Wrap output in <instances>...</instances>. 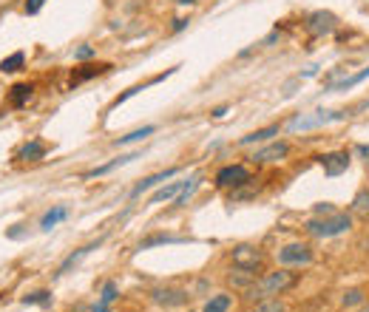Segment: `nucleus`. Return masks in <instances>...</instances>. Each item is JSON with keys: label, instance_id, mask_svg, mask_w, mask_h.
<instances>
[{"label": "nucleus", "instance_id": "f3484780", "mask_svg": "<svg viewBox=\"0 0 369 312\" xmlns=\"http://www.w3.org/2000/svg\"><path fill=\"white\" fill-rule=\"evenodd\" d=\"M100 245H103V242H97V245H89V247H83V250H77V253H71V256H68V259H65V261H63V267H60V270H57V275H65V273H68V270H71V267H74V264H77V261H80V259H86V256H89V253H91V250H97V247H100Z\"/></svg>", "mask_w": 369, "mask_h": 312}, {"label": "nucleus", "instance_id": "39448f33", "mask_svg": "<svg viewBox=\"0 0 369 312\" xmlns=\"http://www.w3.org/2000/svg\"><path fill=\"white\" fill-rule=\"evenodd\" d=\"M261 261H264V256H261L259 247L242 245V247L233 250V267H242V270H253V273H256V270L261 267Z\"/></svg>", "mask_w": 369, "mask_h": 312}, {"label": "nucleus", "instance_id": "9b49d317", "mask_svg": "<svg viewBox=\"0 0 369 312\" xmlns=\"http://www.w3.org/2000/svg\"><path fill=\"white\" fill-rule=\"evenodd\" d=\"M179 174V168H168V171H162V174H154V176H148V179H142L134 190H131V196L136 199V196H142L145 190H151L154 185H160V182H165V179H171V176H176Z\"/></svg>", "mask_w": 369, "mask_h": 312}, {"label": "nucleus", "instance_id": "dca6fc26", "mask_svg": "<svg viewBox=\"0 0 369 312\" xmlns=\"http://www.w3.org/2000/svg\"><path fill=\"white\" fill-rule=\"evenodd\" d=\"M18 156H20V160H32V162H34V160H43V156H46V145H43L40 139H34V142L23 145Z\"/></svg>", "mask_w": 369, "mask_h": 312}, {"label": "nucleus", "instance_id": "f704fd0d", "mask_svg": "<svg viewBox=\"0 0 369 312\" xmlns=\"http://www.w3.org/2000/svg\"><path fill=\"white\" fill-rule=\"evenodd\" d=\"M225 111H228L225 105H219V108H213V117H225Z\"/></svg>", "mask_w": 369, "mask_h": 312}, {"label": "nucleus", "instance_id": "72a5a7b5", "mask_svg": "<svg viewBox=\"0 0 369 312\" xmlns=\"http://www.w3.org/2000/svg\"><path fill=\"white\" fill-rule=\"evenodd\" d=\"M358 153L363 156V162L369 165V145H361V148H358Z\"/></svg>", "mask_w": 369, "mask_h": 312}, {"label": "nucleus", "instance_id": "9d476101", "mask_svg": "<svg viewBox=\"0 0 369 312\" xmlns=\"http://www.w3.org/2000/svg\"><path fill=\"white\" fill-rule=\"evenodd\" d=\"M287 153H290L287 142H273V145H267V148L253 153V162H278V160H284Z\"/></svg>", "mask_w": 369, "mask_h": 312}, {"label": "nucleus", "instance_id": "4468645a", "mask_svg": "<svg viewBox=\"0 0 369 312\" xmlns=\"http://www.w3.org/2000/svg\"><path fill=\"white\" fill-rule=\"evenodd\" d=\"M349 210H352V216H358V219H369V188H363V190L355 193Z\"/></svg>", "mask_w": 369, "mask_h": 312}, {"label": "nucleus", "instance_id": "cd10ccee", "mask_svg": "<svg viewBox=\"0 0 369 312\" xmlns=\"http://www.w3.org/2000/svg\"><path fill=\"white\" fill-rule=\"evenodd\" d=\"M369 77V68H363L361 74H355V77H349V80H341V83H335L332 89H352V86H358V83H363Z\"/></svg>", "mask_w": 369, "mask_h": 312}, {"label": "nucleus", "instance_id": "2eb2a0df", "mask_svg": "<svg viewBox=\"0 0 369 312\" xmlns=\"http://www.w3.org/2000/svg\"><path fill=\"white\" fill-rule=\"evenodd\" d=\"M131 160H139V153H128V156H119V160H114V162H108V165H103V168H94V171H89V174H86V179H94V176L111 174L114 168H119V165H128Z\"/></svg>", "mask_w": 369, "mask_h": 312}, {"label": "nucleus", "instance_id": "4be33fe9", "mask_svg": "<svg viewBox=\"0 0 369 312\" xmlns=\"http://www.w3.org/2000/svg\"><path fill=\"white\" fill-rule=\"evenodd\" d=\"M65 216H68V210H65V207H54V210H48V213L43 216L40 227H43V230H51V227H54V224H60Z\"/></svg>", "mask_w": 369, "mask_h": 312}, {"label": "nucleus", "instance_id": "412c9836", "mask_svg": "<svg viewBox=\"0 0 369 312\" xmlns=\"http://www.w3.org/2000/svg\"><path fill=\"white\" fill-rule=\"evenodd\" d=\"M276 134H278V125H270V128H261V131H253V134L242 136V145H250V142H264V139H270V136H276Z\"/></svg>", "mask_w": 369, "mask_h": 312}, {"label": "nucleus", "instance_id": "f8f14e48", "mask_svg": "<svg viewBox=\"0 0 369 312\" xmlns=\"http://www.w3.org/2000/svg\"><path fill=\"white\" fill-rule=\"evenodd\" d=\"M111 65H83V68H77L71 74V86H77V83H83V80H91V77H97V74H103V71H108Z\"/></svg>", "mask_w": 369, "mask_h": 312}, {"label": "nucleus", "instance_id": "aec40b11", "mask_svg": "<svg viewBox=\"0 0 369 312\" xmlns=\"http://www.w3.org/2000/svg\"><path fill=\"white\" fill-rule=\"evenodd\" d=\"M231 309V295H213L202 312H228Z\"/></svg>", "mask_w": 369, "mask_h": 312}, {"label": "nucleus", "instance_id": "7c9ffc66", "mask_svg": "<svg viewBox=\"0 0 369 312\" xmlns=\"http://www.w3.org/2000/svg\"><path fill=\"white\" fill-rule=\"evenodd\" d=\"M40 6H43V0H26V12H29V15H37Z\"/></svg>", "mask_w": 369, "mask_h": 312}, {"label": "nucleus", "instance_id": "6e6552de", "mask_svg": "<svg viewBox=\"0 0 369 312\" xmlns=\"http://www.w3.org/2000/svg\"><path fill=\"white\" fill-rule=\"evenodd\" d=\"M321 165H324V174H327V176H341V174L349 168V153H347V150L327 153V156H321Z\"/></svg>", "mask_w": 369, "mask_h": 312}, {"label": "nucleus", "instance_id": "bb28decb", "mask_svg": "<svg viewBox=\"0 0 369 312\" xmlns=\"http://www.w3.org/2000/svg\"><path fill=\"white\" fill-rule=\"evenodd\" d=\"M199 182H202V179L196 176V179H190V185H185V190H182V193L176 196V207H182V204H188V199L193 196V190L199 188Z\"/></svg>", "mask_w": 369, "mask_h": 312}, {"label": "nucleus", "instance_id": "5701e85b", "mask_svg": "<svg viewBox=\"0 0 369 312\" xmlns=\"http://www.w3.org/2000/svg\"><path fill=\"white\" fill-rule=\"evenodd\" d=\"M23 63H26V57H23V51H15L12 57H6L4 63H0V71H4V74H12V71H20V68H23Z\"/></svg>", "mask_w": 369, "mask_h": 312}, {"label": "nucleus", "instance_id": "a211bd4d", "mask_svg": "<svg viewBox=\"0 0 369 312\" xmlns=\"http://www.w3.org/2000/svg\"><path fill=\"white\" fill-rule=\"evenodd\" d=\"M185 185H188V182H174V185H168V188L157 190V193L151 196V204H160V202H165V199H174V196H179V193L185 190Z\"/></svg>", "mask_w": 369, "mask_h": 312}, {"label": "nucleus", "instance_id": "423d86ee", "mask_svg": "<svg viewBox=\"0 0 369 312\" xmlns=\"http://www.w3.org/2000/svg\"><path fill=\"white\" fill-rule=\"evenodd\" d=\"M344 111H316V117H295L290 122V131H307V128H316V125H327L332 119H341Z\"/></svg>", "mask_w": 369, "mask_h": 312}, {"label": "nucleus", "instance_id": "0eeeda50", "mask_svg": "<svg viewBox=\"0 0 369 312\" xmlns=\"http://www.w3.org/2000/svg\"><path fill=\"white\" fill-rule=\"evenodd\" d=\"M335 15L332 12H313L310 18H307V32L313 34V37H324V34H330L332 29H335Z\"/></svg>", "mask_w": 369, "mask_h": 312}, {"label": "nucleus", "instance_id": "ddd939ff", "mask_svg": "<svg viewBox=\"0 0 369 312\" xmlns=\"http://www.w3.org/2000/svg\"><path fill=\"white\" fill-rule=\"evenodd\" d=\"M32 91H34V89H32L29 83H18V86L9 91V103H12L15 108H23V105L32 100Z\"/></svg>", "mask_w": 369, "mask_h": 312}, {"label": "nucleus", "instance_id": "20e7f679", "mask_svg": "<svg viewBox=\"0 0 369 312\" xmlns=\"http://www.w3.org/2000/svg\"><path fill=\"white\" fill-rule=\"evenodd\" d=\"M245 182H250V171L245 165H228L216 174V185L219 188H242Z\"/></svg>", "mask_w": 369, "mask_h": 312}, {"label": "nucleus", "instance_id": "f03ea898", "mask_svg": "<svg viewBox=\"0 0 369 312\" xmlns=\"http://www.w3.org/2000/svg\"><path fill=\"white\" fill-rule=\"evenodd\" d=\"M304 227L316 239H332V236H338V233H347L352 227V219L347 213H330L324 219H310Z\"/></svg>", "mask_w": 369, "mask_h": 312}, {"label": "nucleus", "instance_id": "1a4fd4ad", "mask_svg": "<svg viewBox=\"0 0 369 312\" xmlns=\"http://www.w3.org/2000/svg\"><path fill=\"white\" fill-rule=\"evenodd\" d=\"M151 298L157 304H162V306H182V304H188V292L185 290H174V287H160V290L151 292Z\"/></svg>", "mask_w": 369, "mask_h": 312}, {"label": "nucleus", "instance_id": "a878e982", "mask_svg": "<svg viewBox=\"0 0 369 312\" xmlns=\"http://www.w3.org/2000/svg\"><path fill=\"white\" fill-rule=\"evenodd\" d=\"M174 242H182V239H176V236H151V239H145L139 245V250H148V247H154V245H174Z\"/></svg>", "mask_w": 369, "mask_h": 312}, {"label": "nucleus", "instance_id": "c756f323", "mask_svg": "<svg viewBox=\"0 0 369 312\" xmlns=\"http://www.w3.org/2000/svg\"><path fill=\"white\" fill-rule=\"evenodd\" d=\"M361 301H363V292H361V290H349V292L344 295V304H347V306H355V304H361Z\"/></svg>", "mask_w": 369, "mask_h": 312}, {"label": "nucleus", "instance_id": "2f4dec72", "mask_svg": "<svg viewBox=\"0 0 369 312\" xmlns=\"http://www.w3.org/2000/svg\"><path fill=\"white\" fill-rule=\"evenodd\" d=\"M94 54V48L91 46H83V48H77V60H89Z\"/></svg>", "mask_w": 369, "mask_h": 312}, {"label": "nucleus", "instance_id": "473e14b6", "mask_svg": "<svg viewBox=\"0 0 369 312\" xmlns=\"http://www.w3.org/2000/svg\"><path fill=\"white\" fill-rule=\"evenodd\" d=\"M316 210H318V216H330V213H335V207H332V204H318Z\"/></svg>", "mask_w": 369, "mask_h": 312}, {"label": "nucleus", "instance_id": "6ab92c4d", "mask_svg": "<svg viewBox=\"0 0 369 312\" xmlns=\"http://www.w3.org/2000/svg\"><path fill=\"white\" fill-rule=\"evenodd\" d=\"M114 298H117V284H114V281H105V287H103V298H100V304L91 306V312H105L108 304H114Z\"/></svg>", "mask_w": 369, "mask_h": 312}, {"label": "nucleus", "instance_id": "c85d7f7f", "mask_svg": "<svg viewBox=\"0 0 369 312\" xmlns=\"http://www.w3.org/2000/svg\"><path fill=\"white\" fill-rule=\"evenodd\" d=\"M48 301H51L48 292H34V295H26V298H23V304H48Z\"/></svg>", "mask_w": 369, "mask_h": 312}, {"label": "nucleus", "instance_id": "c9c22d12", "mask_svg": "<svg viewBox=\"0 0 369 312\" xmlns=\"http://www.w3.org/2000/svg\"><path fill=\"white\" fill-rule=\"evenodd\" d=\"M358 312H369V306H361V309H358Z\"/></svg>", "mask_w": 369, "mask_h": 312}, {"label": "nucleus", "instance_id": "f257e3e1", "mask_svg": "<svg viewBox=\"0 0 369 312\" xmlns=\"http://www.w3.org/2000/svg\"><path fill=\"white\" fill-rule=\"evenodd\" d=\"M299 284V273H290V270H276V273H267L261 275L259 281H253V287L247 290V298L250 301H267L273 295H281L287 290H292Z\"/></svg>", "mask_w": 369, "mask_h": 312}, {"label": "nucleus", "instance_id": "b1692460", "mask_svg": "<svg viewBox=\"0 0 369 312\" xmlns=\"http://www.w3.org/2000/svg\"><path fill=\"white\" fill-rule=\"evenodd\" d=\"M154 134V125H145V128H139V131H131L128 136H119V142L117 145H128V142H139V139H145V136H151Z\"/></svg>", "mask_w": 369, "mask_h": 312}, {"label": "nucleus", "instance_id": "7ed1b4c3", "mask_svg": "<svg viewBox=\"0 0 369 312\" xmlns=\"http://www.w3.org/2000/svg\"><path fill=\"white\" fill-rule=\"evenodd\" d=\"M278 261L284 267H302V264H310L313 261V250L310 245H302V242H295V245H287L278 250Z\"/></svg>", "mask_w": 369, "mask_h": 312}, {"label": "nucleus", "instance_id": "393cba45", "mask_svg": "<svg viewBox=\"0 0 369 312\" xmlns=\"http://www.w3.org/2000/svg\"><path fill=\"white\" fill-rule=\"evenodd\" d=\"M250 312H284V304L278 298H267V301H259Z\"/></svg>", "mask_w": 369, "mask_h": 312}]
</instances>
